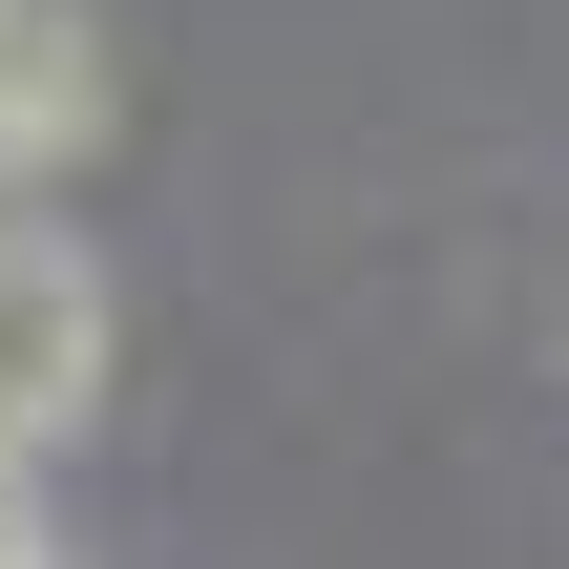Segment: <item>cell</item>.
I'll list each match as a JSON object with an SVG mask.
<instances>
[{"mask_svg": "<svg viewBox=\"0 0 569 569\" xmlns=\"http://www.w3.org/2000/svg\"><path fill=\"white\" fill-rule=\"evenodd\" d=\"M106 127H127L106 21H84V0H0V190H63Z\"/></svg>", "mask_w": 569, "mask_h": 569, "instance_id": "2", "label": "cell"}, {"mask_svg": "<svg viewBox=\"0 0 569 569\" xmlns=\"http://www.w3.org/2000/svg\"><path fill=\"white\" fill-rule=\"evenodd\" d=\"M106 359H127L106 253H84L42 190H0V465H63V443L106 422Z\"/></svg>", "mask_w": 569, "mask_h": 569, "instance_id": "1", "label": "cell"}, {"mask_svg": "<svg viewBox=\"0 0 569 569\" xmlns=\"http://www.w3.org/2000/svg\"><path fill=\"white\" fill-rule=\"evenodd\" d=\"M0 569H63V507H42V465H0Z\"/></svg>", "mask_w": 569, "mask_h": 569, "instance_id": "3", "label": "cell"}]
</instances>
